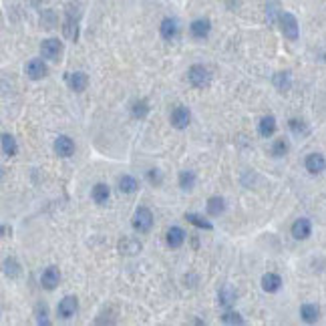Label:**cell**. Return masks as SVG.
Wrapping results in <instances>:
<instances>
[{
  "mask_svg": "<svg viewBox=\"0 0 326 326\" xmlns=\"http://www.w3.org/2000/svg\"><path fill=\"white\" fill-rule=\"evenodd\" d=\"M180 188H182L184 192H192V190L196 188V174L190 172V170L182 172V174H180Z\"/></svg>",
  "mask_w": 326,
  "mask_h": 326,
  "instance_id": "cell-26",
  "label": "cell"
},
{
  "mask_svg": "<svg viewBox=\"0 0 326 326\" xmlns=\"http://www.w3.org/2000/svg\"><path fill=\"white\" fill-rule=\"evenodd\" d=\"M47 73H49V69H47V65H45L43 59H31V61L27 63V75H29L33 81L45 79Z\"/></svg>",
  "mask_w": 326,
  "mask_h": 326,
  "instance_id": "cell-7",
  "label": "cell"
},
{
  "mask_svg": "<svg viewBox=\"0 0 326 326\" xmlns=\"http://www.w3.org/2000/svg\"><path fill=\"white\" fill-rule=\"evenodd\" d=\"M186 220L190 222V224H194L196 228H200V230H214V226H212V222H208V220H204L202 216H198V214H186Z\"/></svg>",
  "mask_w": 326,
  "mask_h": 326,
  "instance_id": "cell-29",
  "label": "cell"
},
{
  "mask_svg": "<svg viewBox=\"0 0 326 326\" xmlns=\"http://www.w3.org/2000/svg\"><path fill=\"white\" fill-rule=\"evenodd\" d=\"M77 310H79V302H77L75 296H65V298L59 302V306H57V314H59L63 320H71V318L77 314Z\"/></svg>",
  "mask_w": 326,
  "mask_h": 326,
  "instance_id": "cell-4",
  "label": "cell"
},
{
  "mask_svg": "<svg viewBox=\"0 0 326 326\" xmlns=\"http://www.w3.org/2000/svg\"><path fill=\"white\" fill-rule=\"evenodd\" d=\"M37 322L39 324H49V318H47V308L43 306V308H39V312H37Z\"/></svg>",
  "mask_w": 326,
  "mask_h": 326,
  "instance_id": "cell-36",
  "label": "cell"
},
{
  "mask_svg": "<svg viewBox=\"0 0 326 326\" xmlns=\"http://www.w3.org/2000/svg\"><path fill=\"white\" fill-rule=\"evenodd\" d=\"M272 83H274V87H276L280 93L290 91V87H292L290 73H276V75H274V79H272Z\"/></svg>",
  "mask_w": 326,
  "mask_h": 326,
  "instance_id": "cell-25",
  "label": "cell"
},
{
  "mask_svg": "<svg viewBox=\"0 0 326 326\" xmlns=\"http://www.w3.org/2000/svg\"><path fill=\"white\" fill-rule=\"evenodd\" d=\"M258 131L262 137H272L274 131H276V119L272 115H266L260 119V125H258Z\"/></svg>",
  "mask_w": 326,
  "mask_h": 326,
  "instance_id": "cell-21",
  "label": "cell"
},
{
  "mask_svg": "<svg viewBox=\"0 0 326 326\" xmlns=\"http://www.w3.org/2000/svg\"><path fill=\"white\" fill-rule=\"evenodd\" d=\"M188 79L190 83L196 87V89H206L210 83H212V73L208 67L204 65H194L190 71H188Z\"/></svg>",
  "mask_w": 326,
  "mask_h": 326,
  "instance_id": "cell-1",
  "label": "cell"
},
{
  "mask_svg": "<svg viewBox=\"0 0 326 326\" xmlns=\"http://www.w3.org/2000/svg\"><path fill=\"white\" fill-rule=\"evenodd\" d=\"M59 282H61V272H59V268H55V266H49V268L43 272V276H41V284H43V288H47V290H55V288L59 286Z\"/></svg>",
  "mask_w": 326,
  "mask_h": 326,
  "instance_id": "cell-9",
  "label": "cell"
},
{
  "mask_svg": "<svg viewBox=\"0 0 326 326\" xmlns=\"http://www.w3.org/2000/svg\"><path fill=\"white\" fill-rule=\"evenodd\" d=\"M224 210H226L224 198H220V196H214V198H210V200H208V214H210L212 218H218V216H222V214H224Z\"/></svg>",
  "mask_w": 326,
  "mask_h": 326,
  "instance_id": "cell-22",
  "label": "cell"
},
{
  "mask_svg": "<svg viewBox=\"0 0 326 326\" xmlns=\"http://www.w3.org/2000/svg\"><path fill=\"white\" fill-rule=\"evenodd\" d=\"M149 182L153 184V186H161V182H163V178H161V172L159 170H149Z\"/></svg>",
  "mask_w": 326,
  "mask_h": 326,
  "instance_id": "cell-34",
  "label": "cell"
},
{
  "mask_svg": "<svg viewBox=\"0 0 326 326\" xmlns=\"http://www.w3.org/2000/svg\"><path fill=\"white\" fill-rule=\"evenodd\" d=\"M93 200H95V204H99V206H105L107 202H109V196H111V192H109V188L105 186V184H97L95 188H93Z\"/></svg>",
  "mask_w": 326,
  "mask_h": 326,
  "instance_id": "cell-23",
  "label": "cell"
},
{
  "mask_svg": "<svg viewBox=\"0 0 326 326\" xmlns=\"http://www.w3.org/2000/svg\"><path fill=\"white\" fill-rule=\"evenodd\" d=\"M117 250H119V254H123V256H135V254H139V250H141V242L135 240V238H123V240L119 242Z\"/></svg>",
  "mask_w": 326,
  "mask_h": 326,
  "instance_id": "cell-14",
  "label": "cell"
},
{
  "mask_svg": "<svg viewBox=\"0 0 326 326\" xmlns=\"http://www.w3.org/2000/svg\"><path fill=\"white\" fill-rule=\"evenodd\" d=\"M147 113H149V107H147V101H145V99L133 103V115H135L137 119H145Z\"/></svg>",
  "mask_w": 326,
  "mask_h": 326,
  "instance_id": "cell-31",
  "label": "cell"
},
{
  "mask_svg": "<svg viewBox=\"0 0 326 326\" xmlns=\"http://www.w3.org/2000/svg\"><path fill=\"white\" fill-rule=\"evenodd\" d=\"M280 286H282V278H280L278 274L268 272V274L262 276V288H264L266 292H270V294H272V292H278Z\"/></svg>",
  "mask_w": 326,
  "mask_h": 326,
  "instance_id": "cell-19",
  "label": "cell"
},
{
  "mask_svg": "<svg viewBox=\"0 0 326 326\" xmlns=\"http://www.w3.org/2000/svg\"><path fill=\"white\" fill-rule=\"evenodd\" d=\"M304 166L310 174H322L326 170V159L320 155V153H310L304 161Z\"/></svg>",
  "mask_w": 326,
  "mask_h": 326,
  "instance_id": "cell-11",
  "label": "cell"
},
{
  "mask_svg": "<svg viewBox=\"0 0 326 326\" xmlns=\"http://www.w3.org/2000/svg\"><path fill=\"white\" fill-rule=\"evenodd\" d=\"M290 129H292L294 133H306V125H304L302 121H298V119H292V121H290Z\"/></svg>",
  "mask_w": 326,
  "mask_h": 326,
  "instance_id": "cell-35",
  "label": "cell"
},
{
  "mask_svg": "<svg viewBox=\"0 0 326 326\" xmlns=\"http://www.w3.org/2000/svg\"><path fill=\"white\" fill-rule=\"evenodd\" d=\"M310 234H312V224L308 218H300L292 224V236L296 240H306V238H310Z\"/></svg>",
  "mask_w": 326,
  "mask_h": 326,
  "instance_id": "cell-10",
  "label": "cell"
},
{
  "mask_svg": "<svg viewBox=\"0 0 326 326\" xmlns=\"http://www.w3.org/2000/svg\"><path fill=\"white\" fill-rule=\"evenodd\" d=\"M41 53H43V57L49 59V61H59V57H61V53H63V43L57 41V39H47V41H43V45H41Z\"/></svg>",
  "mask_w": 326,
  "mask_h": 326,
  "instance_id": "cell-5",
  "label": "cell"
},
{
  "mask_svg": "<svg viewBox=\"0 0 326 326\" xmlns=\"http://www.w3.org/2000/svg\"><path fill=\"white\" fill-rule=\"evenodd\" d=\"M55 153H57L59 157H71V155L75 153V143H73V139L67 137V135H59L57 141H55Z\"/></svg>",
  "mask_w": 326,
  "mask_h": 326,
  "instance_id": "cell-8",
  "label": "cell"
},
{
  "mask_svg": "<svg viewBox=\"0 0 326 326\" xmlns=\"http://www.w3.org/2000/svg\"><path fill=\"white\" fill-rule=\"evenodd\" d=\"M282 17V7L280 0H266V21L268 25H276Z\"/></svg>",
  "mask_w": 326,
  "mask_h": 326,
  "instance_id": "cell-18",
  "label": "cell"
},
{
  "mask_svg": "<svg viewBox=\"0 0 326 326\" xmlns=\"http://www.w3.org/2000/svg\"><path fill=\"white\" fill-rule=\"evenodd\" d=\"M17 139L13 137V135H9V133H5L3 135V151H5V155L7 157H13V155H17Z\"/></svg>",
  "mask_w": 326,
  "mask_h": 326,
  "instance_id": "cell-28",
  "label": "cell"
},
{
  "mask_svg": "<svg viewBox=\"0 0 326 326\" xmlns=\"http://www.w3.org/2000/svg\"><path fill=\"white\" fill-rule=\"evenodd\" d=\"M87 85H89V77L85 73L79 71V73H73L71 75V87H73L75 93H83L87 89Z\"/></svg>",
  "mask_w": 326,
  "mask_h": 326,
  "instance_id": "cell-24",
  "label": "cell"
},
{
  "mask_svg": "<svg viewBox=\"0 0 326 326\" xmlns=\"http://www.w3.org/2000/svg\"><path fill=\"white\" fill-rule=\"evenodd\" d=\"M222 322L224 324H244V318L238 314V312H226L222 316Z\"/></svg>",
  "mask_w": 326,
  "mask_h": 326,
  "instance_id": "cell-33",
  "label": "cell"
},
{
  "mask_svg": "<svg viewBox=\"0 0 326 326\" xmlns=\"http://www.w3.org/2000/svg\"><path fill=\"white\" fill-rule=\"evenodd\" d=\"M280 29H282V33H284V37L288 41H296L298 39V21H296L294 15L282 13V17H280Z\"/></svg>",
  "mask_w": 326,
  "mask_h": 326,
  "instance_id": "cell-3",
  "label": "cell"
},
{
  "mask_svg": "<svg viewBox=\"0 0 326 326\" xmlns=\"http://www.w3.org/2000/svg\"><path fill=\"white\" fill-rule=\"evenodd\" d=\"M236 298H238V294H236V290H234L230 284H224V286L220 288V292H218V304L224 306V308L234 306V304H236Z\"/></svg>",
  "mask_w": 326,
  "mask_h": 326,
  "instance_id": "cell-12",
  "label": "cell"
},
{
  "mask_svg": "<svg viewBox=\"0 0 326 326\" xmlns=\"http://www.w3.org/2000/svg\"><path fill=\"white\" fill-rule=\"evenodd\" d=\"M151 226H153V214H151V210L145 208V206H139L135 210V214H133V228H135V232L147 234L151 230Z\"/></svg>",
  "mask_w": 326,
  "mask_h": 326,
  "instance_id": "cell-2",
  "label": "cell"
},
{
  "mask_svg": "<svg viewBox=\"0 0 326 326\" xmlns=\"http://www.w3.org/2000/svg\"><path fill=\"white\" fill-rule=\"evenodd\" d=\"M3 266H5V274H7L9 278H17V276L21 274V264H19L15 258H7Z\"/></svg>",
  "mask_w": 326,
  "mask_h": 326,
  "instance_id": "cell-30",
  "label": "cell"
},
{
  "mask_svg": "<svg viewBox=\"0 0 326 326\" xmlns=\"http://www.w3.org/2000/svg\"><path fill=\"white\" fill-rule=\"evenodd\" d=\"M286 151H288L286 139H276V141L272 143V155H274V157H282V155H286Z\"/></svg>",
  "mask_w": 326,
  "mask_h": 326,
  "instance_id": "cell-32",
  "label": "cell"
},
{
  "mask_svg": "<svg viewBox=\"0 0 326 326\" xmlns=\"http://www.w3.org/2000/svg\"><path fill=\"white\" fill-rule=\"evenodd\" d=\"M300 316H302L304 322L314 324V322L318 320V316H320V308H318L316 304H302V308H300Z\"/></svg>",
  "mask_w": 326,
  "mask_h": 326,
  "instance_id": "cell-20",
  "label": "cell"
},
{
  "mask_svg": "<svg viewBox=\"0 0 326 326\" xmlns=\"http://www.w3.org/2000/svg\"><path fill=\"white\" fill-rule=\"evenodd\" d=\"M159 31H161V37L166 39V41H174L178 37V33H180L178 21H174V19H163Z\"/></svg>",
  "mask_w": 326,
  "mask_h": 326,
  "instance_id": "cell-15",
  "label": "cell"
},
{
  "mask_svg": "<svg viewBox=\"0 0 326 326\" xmlns=\"http://www.w3.org/2000/svg\"><path fill=\"white\" fill-rule=\"evenodd\" d=\"M210 31H212V23H210L208 19H198V21H194L192 27H190L192 37H196V39H206V37L210 35Z\"/></svg>",
  "mask_w": 326,
  "mask_h": 326,
  "instance_id": "cell-13",
  "label": "cell"
},
{
  "mask_svg": "<svg viewBox=\"0 0 326 326\" xmlns=\"http://www.w3.org/2000/svg\"><path fill=\"white\" fill-rule=\"evenodd\" d=\"M119 192L121 194H133L135 190H137V180L135 178H131V176H123V178H119Z\"/></svg>",
  "mask_w": 326,
  "mask_h": 326,
  "instance_id": "cell-27",
  "label": "cell"
},
{
  "mask_svg": "<svg viewBox=\"0 0 326 326\" xmlns=\"http://www.w3.org/2000/svg\"><path fill=\"white\" fill-rule=\"evenodd\" d=\"M166 240H168V246H170V248H182L184 242H186V232H184L182 228L174 226V228L168 230Z\"/></svg>",
  "mask_w": 326,
  "mask_h": 326,
  "instance_id": "cell-17",
  "label": "cell"
},
{
  "mask_svg": "<svg viewBox=\"0 0 326 326\" xmlns=\"http://www.w3.org/2000/svg\"><path fill=\"white\" fill-rule=\"evenodd\" d=\"M190 121H192V113H190L188 107L178 105V107L172 111V125H174L176 129H186V127L190 125Z\"/></svg>",
  "mask_w": 326,
  "mask_h": 326,
  "instance_id": "cell-6",
  "label": "cell"
},
{
  "mask_svg": "<svg viewBox=\"0 0 326 326\" xmlns=\"http://www.w3.org/2000/svg\"><path fill=\"white\" fill-rule=\"evenodd\" d=\"M63 33H65V37H67L69 41H77V39H79V23H77V19H75L71 13H67V17H65Z\"/></svg>",
  "mask_w": 326,
  "mask_h": 326,
  "instance_id": "cell-16",
  "label": "cell"
}]
</instances>
